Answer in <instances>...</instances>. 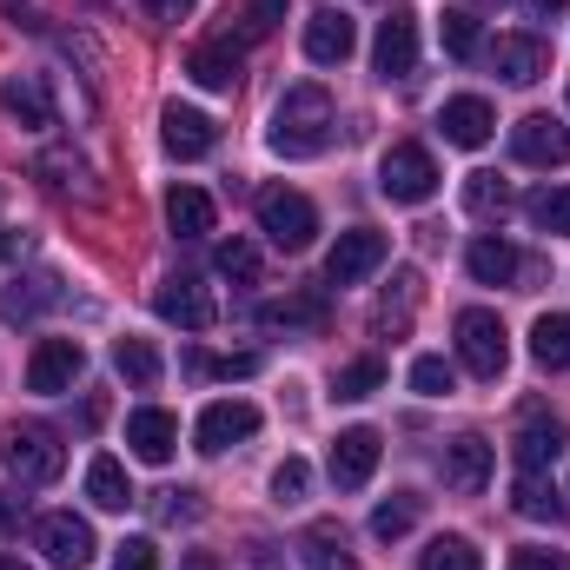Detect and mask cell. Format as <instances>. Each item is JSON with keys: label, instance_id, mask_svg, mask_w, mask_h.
<instances>
[{"label": "cell", "instance_id": "cell-1", "mask_svg": "<svg viewBox=\"0 0 570 570\" xmlns=\"http://www.w3.org/2000/svg\"><path fill=\"white\" fill-rule=\"evenodd\" d=\"M332 140V100L325 87H285V100L273 107V127H266V146L285 153V159H312Z\"/></svg>", "mask_w": 570, "mask_h": 570}, {"label": "cell", "instance_id": "cell-2", "mask_svg": "<svg viewBox=\"0 0 570 570\" xmlns=\"http://www.w3.org/2000/svg\"><path fill=\"white\" fill-rule=\"evenodd\" d=\"M451 332H458V358H464V372H478V379H504V365H511V332H504L498 312L471 305V312H458Z\"/></svg>", "mask_w": 570, "mask_h": 570}, {"label": "cell", "instance_id": "cell-3", "mask_svg": "<svg viewBox=\"0 0 570 570\" xmlns=\"http://www.w3.org/2000/svg\"><path fill=\"white\" fill-rule=\"evenodd\" d=\"M0 458H7V471L20 484H53L67 471V451L47 425H7L0 431Z\"/></svg>", "mask_w": 570, "mask_h": 570}, {"label": "cell", "instance_id": "cell-4", "mask_svg": "<svg viewBox=\"0 0 570 570\" xmlns=\"http://www.w3.org/2000/svg\"><path fill=\"white\" fill-rule=\"evenodd\" d=\"M259 233H266L279 253H305V246L318 239V213H312L305 193H292V186H266V193H259Z\"/></svg>", "mask_w": 570, "mask_h": 570}, {"label": "cell", "instance_id": "cell-5", "mask_svg": "<svg viewBox=\"0 0 570 570\" xmlns=\"http://www.w3.org/2000/svg\"><path fill=\"white\" fill-rule=\"evenodd\" d=\"M379 193H385L392 206H425L431 193H438V159H431L425 146L399 140L379 159Z\"/></svg>", "mask_w": 570, "mask_h": 570}, {"label": "cell", "instance_id": "cell-6", "mask_svg": "<svg viewBox=\"0 0 570 570\" xmlns=\"http://www.w3.org/2000/svg\"><path fill=\"white\" fill-rule=\"evenodd\" d=\"M253 431H259V405H253V399H213V405L199 412V425H193V444H199L206 458H219V451L246 444Z\"/></svg>", "mask_w": 570, "mask_h": 570}, {"label": "cell", "instance_id": "cell-7", "mask_svg": "<svg viewBox=\"0 0 570 570\" xmlns=\"http://www.w3.org/2000/svg\"><path fill=\"white\" fill-rule=\"evenodd\" d=\"M385 233H372V226H352V233H338V246L325 253V285H358L372 279L379 266H385Z\"/></svg>", "mask_w": 570, "mask_h": 570}, {"label": "cell", "instance_id": "cell-8", "mask_svg": "<svg viewBox=\"0 0 570 570\" xmlns=\"http://www.w3.org/2000/svg\"><path fill=\"white\" fill-rule=\"evenodd\" d=\"M80 365H87L80 338H40V345H33V358H27V392H40V399H60V392H73Z\"/></svg>", "mask_w": 570, "mask_h": 570}, {"label": "cell", "instance_id": "cell-9", "mask_svg": "<svg viewBox=\"0 0 570 570\" xmlns=\"http://www.w3.org/2000/svg\"><path fill=\"white\" fill-rule=\"evenodd\" d=\"M33 538H40L47 564H60V570H87V564H94V551H100V544H94V524H87V518H73V511H47Z\"/></svg>", "mask_w": 570, "mask_h": 570}, {"label": "cell", "instance_id": "cell-10", "mask_svg": "<svg viewBox=\"0 0 570 570\" xmlns=\"http://www.w3.org/2000/svg\"><path fill=\"white\" fill-rule=\"evenodd\" d=\"M352 47H358V20H352L345 7H318V13L305 20V60H312V67H345Z\"/></svg>", "mask_w": 570, "mask_h": 570}, {"label": "cell", "instance_id": "cell-11", "mask_svg": "<svg viewBox=\"0 0 570 570\" xmlns=\"http://www.w3.org/2000/svg\"><path fill=\"white\" fill-rule=\"evenodd\" d=\"M372 60H379L385 80H412V67H419V13L412 7H392V20H379Z\"/></svg>", "mask_w": 570, "mask_h": 570}, {"label": "cell", "instance_id": "cell-12", "mask_svg": "<svg viewBox=\"0 0 570 570\" xmlns=\"http://www.w3.org/2000/svg\"><path fill=\"white\" fill-rule=\"evenodd\" d=\"M153 312L166 318V325H179V332H206L213 318H219V305H213V292L199 279H166L153 292Z\"/></svg>", "mask_w": 570, "mask_h": 570}, {"label": "cell", "instance_id": "cell-13", "mask_svg": "<svg viewBox=\"0 0 570 570\" xmlns=\"http://www.w3.org/2000/svg\"><path fill=\"white\" fill-rule=\"evenodd\" d=\"M444 491H458V498H478L484 484H491V444L478 438V431H464V438H451L444 444Z\"/></svg>", "mask_w": 570, "mask_h": 570}, {"label": "cell", "instance_id": "cell-14", "mask_svg": "<svg viewBox=\"0 0 570 570\" xmlns=\"http://www.w3.org/2000/svg\"><path fill=\"white\" fill-rule=\"evenodd\" d=\"M438 134L451 146H464V153H478V146H491V134H498V114H491V100L458 94V100L438 107Z\"/></svg>", "mask_w": 570, "mask_h": 570}, {"label": "cell", "instance_id": "cell-15", "mask_svg": "<svg viewBox=\"0 0 570 570\" xmlns=\"http://www.w3.org/2000/svg\"><path fill=\"white\" fill-rule=\"evenodd\" d=\"M379 451H385V444H379L372 425L338 431V438H332V484H338V491H358V484L379 471Z\"/></svg>", "mask_w": 570, "mask_h": 570}, {"label": "cell", "instance_id": "cell-16", "mask_svg": "<svg viewBox=\"0 0 570 570\" xmlns=\"http://www.w3.org/2000/svg\"><path fill=\"white\" fill-rule=\"evenodd\" d=\"M511 153H518L524 166H564L570 159V127H558L551 114H524V120L511 127Z\"/></svg>", "mask_w": 570, "mask_h": 570}, {"label": "cell", "instance_id": "cell-17", "mask_svg": "<svg viewBox=\"0 0 570 570\" xmlns=\"http://www.w3.org/2000/svg\"><path fill=\"white\" fill-rule=\"evenodd\" d=\"M159 140H166L173 159H206V153L219 146V127H213L199 107H179V100H173V107L159 114Z\"/></svg>", "mask_w": 570, "mask_h": 570}, {"label": "cell", "instance_id": "cell-18", "mask_svg": "<svg viewBox=\"0 0 570 570\" xmlns=\"http://www.w3.org/2000/svg\"><path fill=\"white\" fill-rule=\"evenodd\" d=\"M491 67H498V80L531 87V80H544V73H551V47H544L538 33H504V40L491 47Z\"/></svg>", "mask_w": 570, "mask_h": 570}, {"label": "cell", "instance_id": "cell-19", "mask_svg": "<svg viewBox=\"0 0 570 570\" xmlns=\"http://www.w3.org/2000/svg\"><path fill=\"white\" fill-rule=\"evenodd\" d=\"M173 444H179V419H173V412L140 405V412L127 419V451H134L140 464H166V458H173Z\"/></svg>", "mask_w": 570, "mask_h": 570}, {"label": "cell", "instance_id": "cell-20", "mask_svg": "<svg viewBox=\"0 0 570 570\" xmlns=\"http://www.w3.org/2000/svg\"><path fill=\"white\" fill-rule=\"evenodd\" d=\"M0 107H7L20 127H33V134L53 127V94H47L40 73H7V80H0Z\"/></svg>", "mask_w": 570, "mask_h": 570}, {"label": "cell", "instance_id": "cell-21", "mask_svg": "<svg viewBox=\"0 0 570 570\" xmlns=\"http://www.w3.org/2000/svg\"><path fill=\"white\" fill-rule=\"evenodd\" d=\"M564 419H551V412H524V425H518V438H511V451H518V464L524 471H544L558 451H564Z\"/></svg>", "mask_w": 570, "mask_h": 570}, {"label": "cell", "instance_id": "cell-22", "mask_svg": "<svg viewBox=\"0 0 570 570\" xmlns=\"http://www.w3.org/2000/svg\"><path fill=\"white\" fill-rule=\"evenodd\" d=\"M186 73H193L206 94H233V87H239V47H233V40H206V47L186 53Z\"/></svg>", "mask_w": 570, "mask_h": 570}, {"label": "cell", "instance_id": "cell-23", "mask_svg": "<svg viewBox=\"0 0 570 570\" xmlns=\"http://www.w3.org/2000/svg\"><path fill=\"white\" fill-rule=\"evenodd\" d=\"M464 266H471V279H478V285H511V279H518V246H511V239H498V233H484V239H471Z\"/></svg>", "mask_w": 570, "mask_h": 570}, {"label": "cell", "instance_id": "cell-24", "mask_svg": "<svg viewBox=\"0 0 570 570\" xmlns=\"http://www.w3.org/2000/svg\"><path fill=\"white\" fill-rule=\"evenodd\" d=\"M213 219H219V213H213V199H206L199 186H173V193H166V226H173L179 239H206Z\"/></svg>", "mask_w": 570, "mask_h": 570}, {"label": "cell", "instance_id": "cell-25", "mask_svg": "<svg viewBox=\"0 0 570 570\" xmlns=\"http://www.w3.org/2000/svg\"><path fill=\"white\" fill-rule=\"evenodd\" d=\"M259 325H273V332H292V325H305V332H318L325 325V292H285V298H266L259 305Z\"/></svg>", "mask_w": 570, "mask_h": 570}, {"label": "cell", "instance_id": "cell-26", "mask_svg": "<svg viewBox=\"0 0 570 570\" xmlns=\"http://www.w3.org/2000/svg\"><path fill=\"white\" fill-rule=\"evenodd\" d=\"M87 498H94L100 511H127V504H134V478H127V464L100 451V458L87 464Z\"/></svg>", "mask_w": 570, "mask_h": 570}, {"label": "cell", "instance_id": "cell-27", "mask_svg": "<svg viewBox=\"0 0 570 570\" xmlns=\"http://www.w3.org/2000/svg\"><path fill=\"white\" fill-rule=\"evenodd\" d=\"M298 558H305V570H358V558H352V544H345L338 524H312L305 544H298Z\"/></svg>", "mask_w": 570, "mask_h": 570}, {"label": "cell", "instance_id": "cell-28", "mask_svg": "<svg viewBox=\"0 0 570 570\" xmlns=\"http://www.w3.org/2000/svg\"><path fill=\"white\" fill-rule=\"evenodd\" d=\"M531 358H538L544 372H564L570 365V312H544V318L531 325Z\"/></svg>", "mask_w": 570, "mask_h": 570}, {"label": "cell", "instance_id": "cell-29", "mask_svg": "<svg viewBox=\"0 0 570 570\" xmlns=\"http://www.w3.org/2000/svg\"><path fill=\"white\" fill-rule=\"evenodd\" d=\"M511 511H518V518H558L564 504H558V484H551L544 471H518V484H511Z\"/></svg>", "mask_w": 570, "mask_h": 570}, {"label": "cell", "instance_id": "cell-30", "mask_svg": "<svg viewBox=\"0 0 570 570\" xmlns=\"http://www.w3.org/2000/svg\"><path fill=\"white\" fill-rule=\"evenodd\" d=\"M114 372H120V379H127V385H159V372H166V365H159V352H153V345H146V338H114Z\"/></svg>", "mask_w": 570, "mask_h": 570}, {"label": "cell", "instance_id": "cell-31", "mask_svg": "<svg viewBox=\"0 0 570 570\" xmlns=\"http://www.w3.org/2000/svg\"><path fill=\"white\" fill-rule=\"evenodd\" d=\"M464 213H471V219H504V213H511V186H504L498 173H471V179H464Z\"/></svg>", "mask_w": 570, "mask_h": 570}, {"label": "cell", "instance_id": "cell-32", "mask_svg": "<svg viewBox=\"0 0 570 570\" xmlns=\"http://www.w3.org/2000/svg\"><path fill=\"white\" fill-rule=\"evenodd\" d=\"M524 213H531V226H544V233H570V186H538V193L524 199Z\"/></svg>", "mask_w": 570, "mask_h": 570}, {"label": "cell", "instance_id": "cell-33", "mask_svg": "<svg viewBox=\"0 0 570 570\" xmlns=\"http://www.w3.org/2000/svg\"><path fill=\"white\" fill-rule=\"evenodd\" d=\"M419 570H484V558H478L471 538H431L425 558H419Z\"/></svg>", "mask_w": 570, "mask_h": 570}, {"label": "cell", "instance_id": "cell-34", "mask_svg": "<svg viewBox=\"0 0 570 570\" xmlns=\"http://www.w3.org/2000/svg\"><path fill=\"white\" fill-rule=\"evenodd\" d=\"M412 524H419V498H412V491H399V498H385V504L372 511V538H385V544L405 538Z\"/></svg>", "mask_w": 570, "mask_h": 570}, {"label": "cell", "instance_id": "cell-35", "mask_svg": "<svg viewBox=\"0 0 570 570\" xmlns=\"http://www.w3.org/2000/svg\"><path fill=\"white\" fill-rule=\"evenodd\" d=\"M40 305H53V285L47 279H20V285L0 292V318H7V325H13V318H33Z\"/></svg>", "mask_w": 570, "mask_h": 570}, {"label": "cell", "instance_id": "cell-36", "mask_svg": "<svg viewBox=\"0 0 570 570\" xmlns=\"http://www.w3.org/2000/svg\"><path fill=\"white\" fill-rule=\"evenodd\" d=\"M379 385H385V365H379V358H352V365H338V379H332L338 399H372Z\"/></svg>", "mask_w": 570, "mask_h": 570}, {"label": "cell", "instance_id": "cell-37", "mask_svg": "<svg viewBox=\"0 0 570 570\" xmlns=\"http://www.w3.org/2000/svg\"><path fill=\"white\" fill-rule=\"evenodd\" d=\"M412 392H419V399H451V392H458V372H451L438 352H425V358H412Z\"/></svg>", "mask_w": 570, "mask_h": 570}, {"label": "cell", "instance_id": "cell-38", "mask_svg": "<svg viewBox=\"0 0 570 570\" xmlns=\"http://www.w3.org/2000/svg\"><path fill=\"white\" fill-rule=\"evenodd\" d=\"M219 273L233 285H259V246L253 239H226L219 246Z\"/></svg>", "mask_w": 570, "mask_h": 570}, {"label": "cell", "instance_id": "cell-39", "mask_svg": "<svg viewBox=\"0 0 570 570\" xmlns=\"http://www.w3.org/2000/svg\"><path fill=\"white\" fill-rule=\"evenodd\" d=\"M438 33H444V53H451V60H471V53H478V20H471V13H444Z\"/></svg>", "mask_w": 570, "mask_h": 570}, {"label": "cell", "instance_id": "cell-40", "mask_svg": "<svg viewBox=\"0 0 570 570\" xmlns=\"http://www.w3.org/2000/svg\"><path fill=\"white\" fill-rule=\"evenodd\" d=\"M305 491H312V464H305V458H285L279 471H273V498H279V504H298Z\"/></svg>", "mask_w": 570, "mask_h": 570}, {"label": "cell", "instance_id": "cell-41", "mask_svg": "<svg viewBox=\"0 0 570 570\" xmlns=\"http://www.w3.org/2000/svg\"><path fill=\"white\" fill-rule=\"evenodd\" d=\"M186 365H193V372H219V379H253V372H259V352H233V358H219V365H213V358H186Z\"/></svg>", "mask_w": 570, "mask_h": 570}, {"label": "cell", "instance_id": "cell-42", "mask_svg": "<svg viewBox=\"0 0 570 570\" xmlns=\"http://www.w3.org/2000/svg\"><path fill=\"white\" fill-rule=\"evenodd\" d=\"M504 570H570V551H544V544H524V551H511V564Z\"/></svg>", "mask_w": 570, "mask_h": 570}, {"label": "cell", "instance_id": "cell-43", "mask_svg": "<svg viewBox=\"0 0 570 570\" xmlns=\"http://www.w3.org/2000/svg\"><path fill=\"white\" fill-rule=\"evenodd\" d=\"M239 13H246V33H273L285 20V0H239Z\"/></svg>", "mask_w": 570, "mask_h": 570}, {"label": "cell", "instance_id": "cell-44", "mask_svg": "<svg viewBox=\"0 0 570 570\" xmlns=\"http://www.w3.org/2000/svg\"><path fill=\"white\" fill-rule=\"evenodd\" d=\"M114 570H159L153 538H127V544H120V558H114Z\"/></svg>", "mask_w": 570, "mask_h": 570}, {"label": "cell", "instance_id": "cell-45", "mask_svg": "<svg viewBox=\"0 0 570 570\" xmlns=\"http://www.w3.org/2000/svg\"><path fill=\"white\" fill-rule=\"evenodd\" d=\"M140 7L153 20H186V13H193V0H140Z\"/></svg>", "mask_w": 570, "mask_h": 570}, {"label": "cell", "instance_id": "cell-46", "mask_svg": "<svg viewBox=\"0 0 570 570\" xmlns=\"http://www.w3.org/2000/svg\"><path fill=\"white\" fill-rule=\"evenodd\" d=\"M159 511H166V518H193L199 504H193V491H166V504H159Z\"/></svg>", "mask_w": 570, "mask_h": 570}, {"label": "cell", "instance_id": "cell-47", "mask_svg": "<svg viewBox=\"0 0 570 570\" xmlns=\"http://www.w3.org/2000/svg\"><path fill=\"white\" fill-rule=\"evenodd\" d=\"M179 570H219V564H213L206 551H186V558H179Z\"/></svg>", "mask_w": 570, "mask_h": 570}, {"label": "cell", "instance_id": "cell-48", "mask_svg": "<svg viewBox=\"0 0 570 570\" xmlns=\"http://www.w3.org/2000/svg\"><path fill=\"white\" fill-rule=\"evenodd\" d=\"M570 0H531V13H564Z\"/></svg>", "mask_w": 570, "mask_h": 570}, {"label": "cell", "instance_id": "cell-49", "mask_svg": "<svg viewBox=\"0 0 570 570\" xmlns=\"http://www.w3.org/2000/svg\"><path fill=\"white\" fill-rule=\"evenodd\" d=\"M13 246H20V239H13V233L0 226V259H13Z\"/></svg>", "mask_w": 570, "mask_h": 570}, {"label": "cell", "instance_id": "cell-50", "mask_svg": "<svg viewBox=\"0 0 570 570\" xmlns=\"http://www.w3.org/2000/svg\"><path fill=\"white\" fill-rule=\"evenodd\" d=\"M0 570H33V564H20V558H0Z\"/></svg>", "mask_w": 570, "mask_h": 570}]
</instances>
